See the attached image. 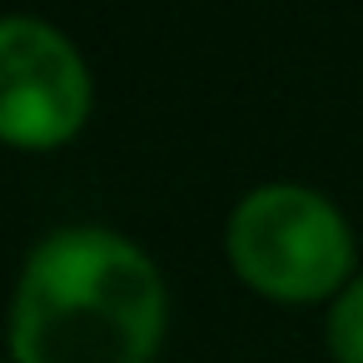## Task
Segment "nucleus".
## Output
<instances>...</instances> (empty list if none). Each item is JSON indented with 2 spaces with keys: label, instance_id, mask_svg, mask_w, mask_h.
Instances as JSON below:
<instances>
[{
  "label": "nucleus",
  "instance_id": "obj_1",
  "mask_svg": "<svg viewBox=\"0 0 363 363\" xmlns=\"http://www.w3.org/2000/svg\"><path fill=\"white\" fill-rule=\"evenodd\" d=\"M164 279L140 244L75 224L45 234L11 298V363H155Z\"/></svg>",
  "mask_w": 363,
  "mask_h": 363
},
{
  "label": "nucleus",
  "instance_id": "obj_2",
  "mask_svg": "<svg viewBox=\"0 0 363 363\" xmlns=\"http://www.w3.org/2000/svg\"><path fill=\"white\" fill-rule=\"evenodd\" d=\"M224 244L234 274L279 303H318L338 294L353 269L343 214L303 184H264L244 194Z\"/></svg>",
  "mask_w": 363,
  "mask_h": 363
},
{
  "label": "nucleus",
  "instance_id": "obj_3",
  "mask_svg": "<svg viewBox=\"0 0 363 363\" xmlns=\"http://www.w3.org/2000/svg\"><path fill=\"white\" fill-rule=\"evenodd\" d=\"M90 115V75L80 50L45 21H0V140L16 150H55Z\"/></svg>",
  "mask_w": 363,
  "mask_h": 363
},
{
  "label": "nucleus",
  "instance_id": "obj_4",
  "mask_svg": "<svg viewBox=\"0 0 363 363\" xmlns=\"http://www.w3.org/2000/svg\"><path fill=\"white\" fill-rule=\"evenodd\" d=\"M328 353L333 363H363V274L333 294L328 308Z\"/></svg>",
  "mask_w": 363,
  "mask_h": 363
}]
</instances>
